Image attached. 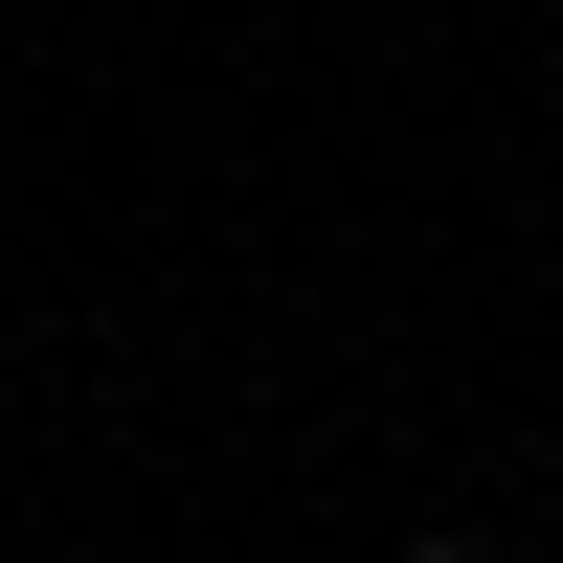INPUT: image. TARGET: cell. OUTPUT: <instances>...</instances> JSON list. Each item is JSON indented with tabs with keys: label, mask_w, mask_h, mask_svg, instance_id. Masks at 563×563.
I'll use <instances>...</instances> for the list:
<instances>
[{
	"label": "cell",
	"mask_w": 563,
	"mask_h": 563,
	"mask_svg": "<svg viewBox=\"0 0 563 563\" xmlns=\"http://www.w3.org/2000/svg\"><path fill=\"white\" fill-rule=\"evenodd\" d=\"M406 563H496V541H406Z\"/></svg>",
	"instance_id": "obj_1"
},
{
	"label": "cell",
	"mask_w": 563,
	"mask_h": 563,
	"mask_svg": "<svg viewBox=\"0 0 563 563\" xmlns=\"http://www.w3.org/2000/svg\"><path fill=\"white\" fill-rule=\"evenodd\" d=\"M541 90H563V68H541Z\"/></svg>",
	"instance_id": "obj_2"
}]
</instances>
